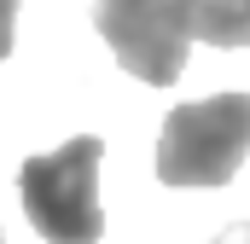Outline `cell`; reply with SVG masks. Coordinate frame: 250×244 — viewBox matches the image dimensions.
Masks as SVG:
<instances>
[{
	"label": "cell",
	"mask_w": 250,
	"mask_h": 244,
	"mask_svg": "<svg viewBox=\"0 0 250 244\" xmlns=\"http://www.w3.org/2000/svg\"><path fill=\"white\" fill-rule=\"evenodd\" d=\"M99 157H105V140L99 134H76L70 145L47 151V157H29L18 169L23 215L47 244H99L105 239Z\"/></svg>",
	"instance_id": "6da1fadb"
},
{
	"label": "cell",
	"mask_w": 250,
	"mask_h": 244,
	"mask_svg": "<svg viewBox=\"0 0 250 244\" xmlns=\"http://www.w3.org/2000/svg\"><path fill=\"white\" fill-rule=\"evenodd\" d=\"M250 151V93H215L175 105L157 134V181L163 186H227Z\"/></svg>",
	"instance_id": "7a4b0ae2"
},
{
	"label": "cell",
	"mask_w": 250,
	"mask_h": 244,
	"mask_svg": "<svg viewBox=\"0 0 250 244\" xmlns=\"http://www.w3.org/2000/svg\"><path fill=\"white\" fill-rule=\"evenodd\" d=\"M198 23V0H99L93 29L111 41V53L128 76L146 87H175L187 76V47Z\"/></svg>",
	"instance_id": "3957f363"
},
{
	"label": "cell",
	"mask_w": 250,
	"mask_h": 244,
	"mask_svg": "<svg viewBox=\"0 0 250 244\" xmlns=\"http://www.w3.org/2000/svg\"><path fill=\"white\" fill-rule=\"evenodd\" d=\"M192 35H198L204 47H221V53L250 47V0H198Z\"/></svg>",
	"instance_id": "277c9868"
},
{
	"label": "cell",
	"mask_w": 250,
	"mask_h": 244,
	"mask_svg": "<svg viewBox=\"0 0 250 244\" xmlns=\"http://www.w3.org/2000/svg\"><path fill=\"white\" fill-rule=\"evenodd\" d=\"M12 35H18V0H0V59H12Z\"/></svg>",
	"instance_id": "5b68a950"
},
{
	"label": "cell",
	"mask_w": 250,
	"mask_h": 244,
	"mask_svg": "<svg viewBox=\"0 0 250 244\" xmlns=\"http://www.w3.org/2000/svg\"><path fill=\"white\" fill-rule=\"evenodd\" d=\"M209 244H250V221H239V227H227L221 239H209Z\"/></svg>",
	"instance_id": "8992f818"
},
{
	"label": "cell",
	"mask_w": 250,
	"mask_h": 244,
	"mask_svg": "<svg viewBox=\"0 0 250 244\" xmlns=\"http://www.w3.org/2000/svg\"><path fill=\"white\" fill-rule=\"evenodd\" d=\"M0 244H6V239H0Z\"/></svg>",
	"instance_id": "52a82bcc"
}]
</instances>
